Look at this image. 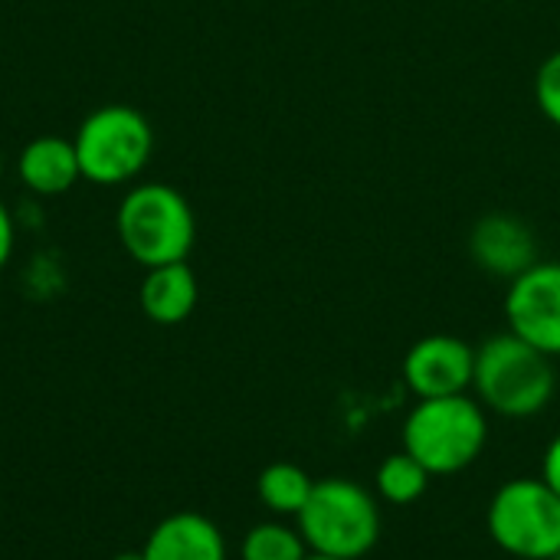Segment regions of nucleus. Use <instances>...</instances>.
<instances>
[{
  "label": "nucleus",
  "instance_id": "obj_1",
  "mask_svg": "<svg viewBox=\"0 0 560 560\" xmlns=\"http://www.w3.org/2000/svg\"><path fill=\"white\" fill-rule=\"evenodd\" d=\"M551 361L555 358H548L515 331L486 338L476 348V400L486 407V413L505 420H532L545 413L558 390V374Z\"/></svg>",
  "mask_w": 560,
  "mask_h": 560
},
{
  "label": "nucleus",
  "instance_id": "obj_2",
  "mask_svg": "<svg viewBox=\"0 0 560 560\" xmlns=\"http://www.w3.org/2000/svg\"><path fill=\"white\" fill-rule=\"evenodd\" d=\"M295 522L312 555L338 560L368 558L384 528L377 495L368 486L341 476L318 479Z\"/></svg>",
  "mask_w": 560,
  "mask_h": 560
},
{
  "label": "nucleus",
  "instance_id": "obj_3",
  "mask_svg": "<svg viewBox=\"0 0 560 560\" xmlns=\"http://www.w3.org/2000/svg\"><path fill=\"white\" fill-rule=\"evenodd\" d=\"M489 443V413L469 397L417 400L404 420V450L430 476H456L469 469Z\"/></svg>",
  "mask_w": 560,
  "mask_h": 560
},
{
  "label": "nucleus",
  "instance_id": "obj_4",
  "mask_svg": "<svg viewBox=\"0 0 560 560\" xmlns=\"http://www.w3.org/2000/svg\"><path fill=\"white\" fill-rule=\"evenodd\" d=\"M115 233L125 253L144 269L187 262L197 220L187 197L171 184H138L131 187L115 213Z\"/></svg>",
  "mask_w": 560,
  "mask_h": 560
},
{
  "label": "nucleus",
  "instance_id": "obj_5",
  "mask_svg": "<svg viewBox=\"0 0 560 560\" xmlns=\"http://www.w3.org/2000/svg\"><path fill=\"white\" fill-rule=\"evenodd\" d=\"M79 171L92 184H128L154 154V128L131 105H102L89 112L72 138Z\"/></svg>",
  "mask_w": 560,
  "mask_h": 560
},
{
  "label": "nucleus",
  "instance_id": "obj_6",
  "mask_svg": "<svg viewBox=\"0 0 560 560\" xmlns=\"http://www.w3.org/2000/svg\"><path fill=\"white\" fill-rule=\"evenodd\" d=\"M489 538L515 560H560V495L538 479H509L486 512Z\"/></svg>",
  "mask_w": 560,
  "mask_h": 560
},
{
  "label": "nucleus",
  "instance_id": "obj_7",
  "mask_svg": "<svg viewBox=\"0 0 560 560\" xmlns=\"http://www.w3.org/2000/svg\"><path fill=\"white\" fill-rule=\"evenodd\" d=\"M509 331L560 358V262H535L518 279H512L505 295Z\"/></svg>",
  "mask_w": 560,
  "mask_h": 560
},
{
  "label": "nucleus",
  "instance_id": "obj_8",
  "mask_svg": "<svg viewBox=\"0 0 560 560\" xmlns=\"http://www.w3.org/2000/svg\"><path fill=\"white\" fill-rule=\"evenodd\" d=\"M472 374H476V348L456 335H427L404 358V381L417 400L469 394Z\"/></svg>",
  "mask_w": 560,
  "mask_h": 560
},
{
  "label": "nucleus",
  "instance_id": "obj_9",
  "mask_svg": "<svg viewBox=\"0 0 560 560\" xmlns=\"http://www.w3.org/2000/svg\"><path fill=\"white\" fill-rule=\"evenodd\" d=\"M469 253L479 269L499 279H518L538 262V243L532 230L505 213H492L472 226Z\"/></svg>",
  "mask_w": 560,
  "mask_h": 560
},
{
  "label": "nucleus",
  "instance_id": "obj_10",
  "mask_svg": "<svg viewBox=\"0 0 560 560\" xmlns=\"http://www.w3.org/2000/svg\"><path fill=\"white\" fill-rule=\"evenodd\" d=\"M144 560H226L223 532L200 512H174L148 535Z\"/></svg>",
  "mask_w": 560,
  "mask_h": 560
},
{
  "label": "nucleus",
  "instance_id": "obj_11",
  "mask_svg": "<svg viewBox=\"0 0 560 560\" xmlns=\"http://www.w3.org/2000/svg\"><path fill=\"white\" fill-rule=\"evenodd\" d=\"M16 171L20 180L39 197H59L72 190L75 180L82 177L72 138H59V135H39L30 144H23L16 158Z\"/></svg>",
  "mask_w": 560,
  "mask_h": 560
},
{
  "label": "nucleus",
  "instance_id": "obj_12",
  "mask_svg": "<svg viewBox=\"0 0 560 560\" xmlns=\"http://www.w3.org/2000/svg\"><path fill=\"white\" fill-rule=\"evenodd\" d=\"M197 299H200V285L187 262H167V266L148 269L141 279V292H138L141 312L154 325L187 322L197 308Z\"/></svg>",
  "mask_w": 560,
  "mask_h": 560
},
{
  "label": "nucleus",
  "instance_id": "obj_13",
  "mask_svg": "<svg viewBox=\"0 0 560 560\" xmlns=\"http://www.w3.org/2000/svg\"><path fill=\"white\" fill-rule=\"evenodd\" d=\"M312 489H315V479L295 463H272L259 472V482H256L259 502L272 515H282V518H295L305 509Z\"/></svg>",
  "mask_w": 560,
  "mask_h": 560
},
{
  "label": "nucleus",
  "instance_id": "obj_14",
  "mask_svg": "<svg viewBox=\"0 0 560 560\" xmlns=\"http://www.w3.org/2000/svg\"><path fill=\"white\" fill-rule=\"evenodd\" d=\"M430 472L407 453H390L377 472H374V495L387 505H397V509H407L413 502H420L430 489Z\"/></svg>",
  "mask_w": 560,
  "mask_h": 560
},
{
  "label": "nucleus",
  "instance_id": "obj_15",
  "mask_svg": "<svg viewBox=\"0 0 560 560\" xmlns=\"http://www.w3.org/2000/svg\"><path fill=\"white\" fill-rule=\"evenodd\" d=\"M312 555L299 528H289L282 522H262L246 532L240 545L243 560H305Z\"/></svg>",
  "mask_w": 560,
  "mask_h": 560
},
{
  "label": "nucleus",
  "instance_id": "obj_16",
  "mask_svg": "<svg viewBox=\"0 0 560 560\" xmlns=\"http://www.w3.org/2000/svg\"><path fill=\"white\" fill-rule=\"evenodd\" d=\"M535 98H538V108L545 112V118L560 128V49L538 66Z\"/></svg>",
  "mask_w": 560,
  "mask_h": 560
},
{
  "label": "nucleus",
  "instance_id": "obj_17",
  "mask_svg": "<svg viewBox=\"0 0 560 560\" xmlns=\"http://www.w3.org/2000/svg\"><path fill=\"white\" fill-rule=\"evenodd\" d=\"M541 479L560 495V433L548 443L545 459H541Z\"/></svg>",
  "mask_w": 560,
  "mask_h": 560
},
{
  "label": "nucleus",
  "instance_id": "obj_18",
  "mask_svg": "<svg viewBox=\"0 0 560 560\" xmlns=\"http://www.w3.org/2000/svg\"><path fill=\"white\" fill-rule=\"evenodd\" d=\"M10 253H13V217L7 203L0 200V269L10 262Z\"/></svg>",
  "mask_w": 560,
  "mask_h": 560
},
{
  "label": "nucleus",
  "instance_id": "obj_19",
  "mask_svg": "<svg viewBox=\"0 0 560 560\" xmlns=\"http://www.w3.org/2000/svg\"><path fill=\"white\" fill-rule=\"evenodd\" d=\"M112 560H144L141 558V551H125V555H118V558Z\"/></svg>",
  "mask_w": 560,
  "mask_h": 560
},
{
  "label": "nucleus",
  "instance_id": "obj_20",
  "mask_svg": "<svg viewBox=\"0 0 560 560\" xmlns=\"http://www.w3.org/2000/svg\"><path fill=\"white\" fill-rule=\"evenodd\" d=\"M305 560H338V558H322V555H308Z\"/></svg>",
  "mask_w": 560,
  "mask_h": 560
}]
</instances>
